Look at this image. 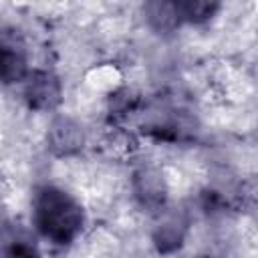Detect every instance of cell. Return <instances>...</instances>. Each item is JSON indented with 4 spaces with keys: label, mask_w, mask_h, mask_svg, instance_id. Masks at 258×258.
Instances as JSON below:
<instances>
[{
    "label": "cell",
    "mask_w": 258,
    "mask_h": 258,
    "mask_svg": "<svg viewBox=\"0 0 258 258\" xmlns=\"http://www.w3.org/2000/svg\"><path fill=\"white\" fill-rule=\"evenodd\" d=\"M32 224L48 242L69 246L85 228V210L62 187L44 183L32 196Z\"/></svg>",
    "instance_id": "obj_1"
},
{
    "label": "cell",
    "mask_w": 258,
    "mask_h": 258,
    "mask_svg": "<svg viewBox=\"0 0 258 258\" xmlns=\"http://www.w3.org/2000/svg\"><path fill=\"white\" fill-rule=\"evenodd\" d=\"M62 87L56 75L48 71H30L24 81V101L34 111H52L58 107Z\"/></svg>",
    "instance_id": "obj_2"
},
{
    "label": "cell",
    "mask_w": 258,
    "mask_h": 258,
    "mask_svg": "<svg viewBox=\"0 0 258 258\" xmlns=\"http://www.w3.org/2000/svg\"><path fill=\"white\" fill-rule=\"evenodd\" d=\"M83 145H85V131L81 123H77L69 115L52 117L46 131V147L50 153L58 157H69L79 153Z\"/></svg>",
    "instance_id": "obj_3"
},
{
    "label": "cell",
    "mask_w": 258,
    "mask_h": 258,
    "mask_svg": "<svg viewBox=\"0 0 258 258\" xmlns=\"http://www.w3.org/2000/svg\"><path fill=\"white\" fill-rule=\"evenodd\" d=\"M0 73L4 85L20 83L26 81L30 75L28 71V56H26V46L22 38L16 34V30H2V40H0Z\"/></svg>",
    "instance_id": "obj_4"
},
{
    "label": "cell",
    "mask_w": 258,
    "mask_h": 258,
    "mask_svg": "<svg viewBox=\"0 0 258 258\" xmlns=\"http://www.w3.org/2000/svg\"><path fill=\"white\" fill-rule=\"evenodd\" d=\"M133 194L141 208L147 212H159L167 200V187L163 175L153 167H143L133 175Z\"/></svg>",
    "instance_id": "obj_5"
},
{
    "label": "cell",
    "mask_w": 258,
    "mask_h": 258,
    "mask_svg": "<svg viewBox=\"0 0 258 258\" xmlns=\"http://www.w3.org/2000/svg\"><path fill=\"white\" fill-rule=\"evenodd\" d=\"M0 254L2 258H40L34 234L16 222H4Z\"/></svg>",
    "instance_id": "obj_6"
},
{
    "label": "cell",
    "mask_w": 258,
    "mask_h": 258,
    "mask_svg": "<svg viewBox=\"0 0 258 258\" xmlns=\"http://www.w3.org/2000/svg\"><path fill=\"white\" fill-rule=\"evenodd\" d=\"M173 6H175L179 26L181 24H204L212 20L216 12L220 10L218 2H208V0H179V2H173Z\"/></svg>",
    "instance_id": "obj_7"
},
{
    "label": "cell",
    "mask_w": 258,
    "mask_h": 258,
    "mask_svg": "<svg viewBox=\"0 0 258 258\" xmlns=\"http://www.w3.org/2000/svg\"><path fill=\"white\" fill-rule=\"evenodd\" d=\"M143 14L147 24L159 32V34H167L173 32L175 28H179V20L175 14V6L173 2H147L143 6Z\"/></svg>",
    "instance_id": "obj_8"
}]
</instances>
